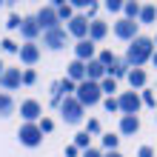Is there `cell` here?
Instances as JSON below:
<instances>
[{
    "label": "cell",
    "instance_id": "6da1fadb",
    "mask_svg": "<svg viewBox=\"0 0 157 157\" xmlns=\"http://www.w3.org/2000/svg\"><path fill=\"white\" fill-rule=\"evenodd\" d=\"M154 57V40L151 37H137V40H132V46H128V52H126V63L132 69H140L146 60H151Z\"/></svg>",
    "mask_w": 157,
    "mask_h": 157
},
{
    "label": "cell",
    "instance_id": "7a4b0ae2",
    "mask_svg": "<svg viewBox=\"0 0 157 157\" xmlns=\"http://www.w3.org/2000/svg\"><path fill=\"white\" fill-rule=\"evenodd\" d=\"M100 83H94V80H83V83H77V91H75V97L80 100L83 106H94V103H100Z\"/></svg>",
    "mask_w": 157,
    "mask_h": 157
},
{
    "label": "cell",
    "instance_id": "3957f363",
    "mask_svg": "<svg viewBox=\"0 0 157 157\" xmlns=\"http://www.w3.org/2000/svg\"><path fill=\"white\" fill-rule=\"evenodd\" d=\"M83 106L77 97H66L63 100V106H60V114H63V120H66V123H71V126H77L80 120H83Z\"/></svg>",
    "mask_w": 157,
    "mask_h": 157
},
{
    "label": "cell",
    "instance_id": "277c9868",
    "mask_svg": "<svg viewBox=\"0 0 157 157\" xmlns=\"http://www.w3.org/2000/svg\"><path fill=\"white\" fill-rule=\"evenodd\" d=\"M17 137H20V143H23V146L34 149V146H40L43 132H40V126H34V123H23L20 128H17Z\"/></svg>",
    "mask_w": 157,
    "mask_h": 157
},
{
    "label": "cell",
    "instance_id": "5b68a950",
    "mask_svg": "<svg viewBox=\"0 0 157 157\" xmlns=\"http://www.w3.org/2000/svg\"><path fill=\"white\" fill-rule=\"evenodd\" d=\"M34 17H37V23H40V29H43V32L60 29V14H57V9H54V6H43Z\"/></svg>",
    "mask_w": 157,
    "mask_h": 157
},
{
    "label": "cell",
    "instance_id": "8992f818",
    "mask_svg": "<svg viewBox=\"0 0 157 157\" xmlns=\"http://www.w3.org/2000/svg\"><path fill=\"white\" fill-rule=\"evenodd\" d=\"M117 103H120V112H123V114H137L143 97L137 94V91H123V94L117 97Z\"/></svg>",
    "mask_w": 157,
    "mask_h": 157
},
{
    "label": "cell",
    "instance_id": "52a82bcc",
    "mask_svg": "<svg viewBox=\"0 0 157 157\" xmlns=\"http://www.w3.org/2000/svg\"><path fill=\"white\" fill-rule=\"evenodd\" d=\"M114 34L120 40H137V37H140V34H137V23L126 20V17H120V20L114 23Z\"/></svg>",
    "mask_w": 157,
    "mask_h": 157
},
{
    "label": "cell",
    "instance_id": "ba28073f",
    "mask_svg": "<svg viewBox=\"0 0 157 157\" xmlns=\"http://www.w3.org/2000/svg\"><path fill=\"white\" fill-rule=\"evenodd\" d=\"M43 46L46 49H63V46H66V29H52V32H43Z\"/></svg>",
    "mask_w": 157,
    "mask_h": 157
},
{
    "label": "cell",
    "instance_id": "9c48e42d",
    "mask_svg": "<svg viewBox=\"0 0 157 157\" xmlns=\"http://www.w3.org/2000/svg\"><path fill=\"white\" fill-rule=\"evenodd\" d=\"M89 17H83V14H75L69 20V34H75L77 40H86V34H89Z\"/></svg>",
    "mask_w": 157,
    "mask_h": 157
},
{
    "label": "cell",
    "instance_id": "30bf717a",
    "mask_svg": "<svg viewBox=\"0 0 157 157\" xmlns=\"http://www.w3.org/2000/svg\"><path fill=\"white\" fill-rule=\"evenodd\" d=\"M43 29L37 23V17H23V26H20V34L26 37V43H34V37H37Z\"/></svg>",
    "mask_w": 157,
    "mask_h": 157
},
{
    "label": "cell",
    "instance_id": "8fae6325",
    "mask_svg": "<svg viewBox=\"0 0 157 157\" xmlns=\"http://www.w3.org/2000/svg\"><path fill=\"white\" fill-rule=\"evenodd\" d=\"M20 114H23L26 123H34V120L43 114V109H40L37 100H23V103H20Z\"/></svg>",
    "mask_w": 157,
    "mask_h": 157
},
{
    "label": "cell",
    "instance_id": "7c38bea8",
    "mask_svg": "<svg viewBox=\"0 0 157 157\" xmlns=\"http://www.w3.org/2000/svg\"><path fill=\"white\" fill-rule=\"evenodd\" d=\"M75 60L91 63V60H94V43H91V40H77V46H75Z\"/></svg>",
    "mask_w": 157,
    "mask_h": 157
},
{
    "label": "cell",
    "instance_id": "4fadbf2b",
    "mask_svg": "<svg viewBox=\"0 0 157 157\" xmlns=\"http://www.w3.org/2000/svg\"><path fill=\"white\" fill-rule=\"evenodd\" d=\"M20 83H23L20 69H3V75H0V86L3 89H17Z\"/></svg>",
    "mask_w": 157,
    "mask_h": 157
},
{
    "label": "cell",
    "instance_id": "5bb4252c",
    "mask_svg": "<svg viewBox=\"0 0 157 157\" xmlns=\"http://www.w3.org/2000/svg\"><path fill=\"white\" fill-rule=\"evenodd\" d=\"M20 60L26 63V66L37 63V60H40V46H34V43H23V46H20Z\"/></svg>",
    "mask_w": 157,
    "mask_h": 157
},
{
    "label": "cell",
    "instance_id": "9a60e30c",
    "mask_svg": "<svg viewBox=\"0 0 157 157\" xmlns=\"http://www.w3.org/2000/svg\"><path fill=\"white\" fill-rule=\"evenodd\" d=\"M109 75V69L103 66V63H100V60H91V63H86V80H103Z\"/></svg>",
    "mask_w": 157,
    "mask_h": 157
},
{
    "label": "cell",
    "instance_id": "2e32d148",
    "mask_svg": "<svg viewBox=\"0 0 157 157\" xmlns=\"http://www.w3.org/2000/svg\"><path fill=\"white\" fill-rule=\"evenodd\" d=\"M137 128H140L137 114H123V117H120V132H123V134H137Z\"/></svg>",
    "mask_w": 157,
    "mask_h": 157
},
{
    "label": "cell",
    "instance_id": "e0dca14e",
    "mask_svg": "<svg viewBox=\"0 0 157 157\" xmlns=\"http://www.w3.org/2000/svg\"><path fill=\"white\" fill-rule=\"evenodd\" d=\"M66 69H69V80H77V83L86 80V63L83 60H71Z\"/></svg>",
    "mask_w": 157,
    "mask_h": 157
},
{
    "label": "cell",
    "instance_id": "ac0fdd59",
    "mask_svg": "<svg viewBox=\"0 0 157 157\" xmlns=\"http://www.w3.org/2000/svg\"><path fill=\"white\" fill-rule=\"evenodd\" d=\"M109 34V26L103 23V20H91V26H89V40L94 43V40H103Z\"/></svg>",
    "mask_w": 157,
    "mask_h": 157
},
{
    "label": "cell",
    "instance_id": "d6986e66",
    "mask_svg": "<svg viewBox=\"0 0 157 157\" xmlns=\"http://www.w3.org/2000/svg\"><path fill=\"white\" fill-rule=\"evenodd\" d=\"M128 83H132V91L134 89H143L146 86V71L143 69H132V71H128Z\"/></svg>",
    "mask_w": 157,
    "mask_h": 157
},
{
    "label": "cell",
    "instance_id": "ffe728a7",
    "mask_svg": "<svg viewBox=\"0 0 157 157\" xmlns=\"http://www.w3.org/2000/svg\"><path fill=\"white\" fill-rule=\"evenodd\" d=\"M14 112V100L6 94V91H0V117H9Z\"/></svg>",
    "mask_w": 157,
    "mask_h": 157
},
{
    "label": "cell",
    "instance_id": "44dd1931",
    "mask_svg": "<svg viewBox=\"0 0 157 157\" xmlns=\"http://www.w3.org/2000/svg\"><path fill=\"white\" fill-rule=\"evenodd\" d=\"M128 69H132V66H128L126 60H117L114 66L109 69V77H128Z\"/></svg>",
    "mask_w": 157,
    "mask_h": 157
},
{
    "label": "cell",
    "instance_id": "7402d4cb",
    "mask_svg": "<svg viewBox=\"0 0 157 157\" xmlns=\"http://www.w3.org/2000/svg\"><path fill=\"white\" fill-rule=\"evenodd\" d=\"M123 12H126V20H137V17H140V12H143V6L134 3V0H128V3L123 6Z\"/></svg>",
    "mask_w": 157,
    "mask_h": 157
},
{
    "label": "cell",
    "instance_id": "603a6c76",
    "mask_svg": "<svg viewBox=\"0 0 157 157\" xmlns=\"http://www.w3.org/2000/svg\"><path fill=\"white\" fill-rule=\"evenodd\" d=\"M57 14H60V20H71V17H75V6H71V3H60L57 6Z\"/></svg>",
    "mask_w": 157,
    "mask_h": 157
},
{
    "label": "cell",
    "instance_id": "cb8c5ba5",
    "mask_svg": "<svg viewBox=\"0 0 157 157\" xmlns=\"http://www.w3.org/2000/svg\"><path fill=\"white\" fill-rule=\"evenodd\" d=\"M154 17H157V6H143V12H140V23H154Z\"/></svg>",
    "mask_w": 157,
    "mask_h": 157
},
{
    "label": "cell",
    "instance_id": "d4e9b609",
    "mask_svg": "<svg viewBox=\"0 0 157 157\" xmlns=\"http://www.w3.org/2000/svg\"><path fill=\"white\" fill-rule=\"evenodd\" d=\"M100 91H106V94L112 97V91H117V83H114V77H103V80H100Z\"/></svg>",
    "mask_w": 157,
    "mask_h": 157
},
{
    "label": "cell",
    "instance_id": "484cf974",
    "mask_svg": "<svg viewBox=\"0 0 157 157\" xmlns=\"http://www.w3.org/2000/svg\"><path fill=\"white\" fill-rule=\"evenodd\" d=\"M75 146H77V149H83V151H86V149H91V146H89V132L75 134Z\"/></svg>",
    "mask_w": 157,
    "mask_h": 157
},
{
    "label": "cell",
    "instance_id": "4316f807",
    "mask_svg": "<svg viewBox=\"0 0 157 157\" xmlns=\"http://www.w3.org/2000/svg\"><path fill=\"white\" fill-rule=\"evenodd\" d=\"M97 60H100V63H103V66H106V69H112V66H114V63H117V57H114V54H112V52H100V57H97Z\"/></svg>",
    "mask_w": 157,
    "mask_h": 157
},
{
    "label": "cell",
    "instance_id": "83f0119b",
    "mask_svg": "<svg viewBox=\"0 0 157 157\" xmlns=\"http://www.w3.org/2000/svg\"><path fill=\"white\" fill-rule=\"evenodd\" d=\"M114 146H117V137L114 134H103V149L106 151H114Z\"/></svg>",
    "mask_w": 157,
    "mask_h": 157
},
{
    "label": "cell",
    "instance_id": "f1b7e54d",
    "mask_svg": "<svg viewBox=\"0 0 157 157\" xmlns=\"http://www.w3.org/2000/svg\"><path fill=\"white\" fill-rule=\"evenodd\" d=\"M6 26H9V29H20V26H23V17H17V14H9V20H6Z\"/></svg>",
    "mask_w": 157,
    "mask_h": 157
},
{
    "label": "cell",
    "instance_id": "f546056e",
    "mask_svg": "<svg viewBox=\"0 0 157 157\" xmlns=\"http://www.w3.org/2000/svg\"><path fill=\"white\" fill-rule=\"evenodd\" d=\"M0 43H3V52H14V54H20V46H17L14 40H9V37H6V40H0Z\"/></svg>",
    "mask_w": 157,
    "mask_h": 157
},
{
    "label": "cell",
    "instance_id": "4dcf8cb0",
    "mask_svg": "<svg viewBox=\"0 0 157 157\" xmlns=\"http://www.w3.org/2000/svg\"><path fill=\"white\" fill-rule=\"evenodd\" d=\"M34 80H37V71H34V69H26L23 71V83H26V86H32Z\"/></svg>",
    "mask_w": 157,
    "mask_h": 157
},
{
    "label": "cell",
    "instance_id": "1f68e13d",
    "mask_svg": "<svg viewBox=\"0 0 157 157\" xmlns=\"http://www.w3.org/2000/svg\"><path fill=\"white\" fill-rule=\"evenodd\" d=\"M123 6H126L123 0H106V9H109V12H120Z\"/></svg>",
    "mask_w": 157,
    "mask_h": 157
},
{
    "label": "cell",
    "instance_id": "d6a6232c",
    "mask_svg": "<svg viewBox=\"0 0 157 157\" xmlns=\"http://www.w3.org/2000/svg\"><path fill=\"white\" fill-rule=\"evenodd\" d=\"M60 89H63V91H77V83L66 77V80H60Z\"/></svg>",
    "mask_w": 157,
    "mask_h": 157
},
{
    "label": "cell",
    "instance_id": "836d02e7",
    "mask_svg": "<svg viewBox=\"0 0 157 157\" xmlns=\"http://www.w3.org/2000/svg\"><path fill=\"white\" fill-rule=\"evenodd\" d=\"M117 109H120L117 100H114V97H106V112H117Z\"/></svg>",
    "mask_w": 157,
    "mask_h": 157
},
{
    "label": "cell",
    "instance_id": "e575fe53",
    "mask_svg": "<svg viewBox=\"0 0 157 157\" xmlns=\"http://www.w3.org/2000/svg\"><path fill=\"white\" fill-rule=\"evenodd\" d=\"M52 128H54V123H52L49 117H43L40 120V132H52Z\"/></svg>",
    "mask_w": 157,
    "mask_h": 157
},
{
    "label": "cell",
    "instance_id": "d590c367",
    "mask_svg": "<svg viewBox=\"0 0 157 157\" xmlns=\"http://www.w3.org/2000/svg\"><path fill=\"white\" fill-rule=\"evenodd\" d=\"M86 132H89V134H97V132H100V123H97V120H89Z\"/></svg>",
    "mask_w": 157,
    "mask_h": 157
},
{
    "label": "cell",
    "instance_id": "8d00e7d4",
    "mask_svg": "<svg viewBox=\"0 0 157 157\" xmlns=\"http://www.w3.org/2000/svg\"><path fill=\"white\" fill-rule=\"evenodd\" d=\"M137 157H154L151 146H140V151H137Z\"/></svg>",
    "mask_w": 157,
    "mask_h": 157
},
{
    "label": "cell",
    "instance_id": "74e56055",
    "mask_svg": "<svg viewBox=\"0 0 157 157\" xmlns=\"http://www.w3.org/2000/svg\"><path fill=\"white\" fill-rule=\"evenodd\" d=\"M83 157H106V154L100 151V149H86V151H83Z\"/></svg>",
    "mask_w": 157,
    "mask_h": 157
},
{
    "label": "cell",
    "instance_id": "f35d334b",
    "mask_svg": "<svg viewBox=\"0 0 157 157\" xmlns=\"http://www.w3.org/2000/svg\"><path fill=\"white\" fill-rule=\"evenodd\" d=\"M143 103L146 106H154V94H151V91H143Z\"/></svg>",
    "mask_w": 157,
    "mask_h": 157
},
{
    "label": "cell",
    "instance_id": "ab89813d",
    "mask_svg": "<svg viewBox=\"0 0 157 157\" xmlns=\"http://www.w3.org/2000/svg\"><path fill=\"white\" fill-rule=\"evenodd\" d=\"M66 157H77V146H66Z\"/></svg>",
    "mask_w": 157,
    "mask_h": 157
},
{
    "label": "cell",
    "instance_id": "60d3db41",
    "mask_svg": "<svg viewBox=\"0 0 157 157\" xmlns=\"http://www.w3.org/2000/svg\"><path fill=\"white\" fill-rule=\"evenodd\" d=\"M106 157H123L120 151H106Z\"/></svg>",
    "mask_w": 157,
    "mask_h": 157
},
{
    "label": "cell",
    "instance_id": "b9f144b4",
    "mask_svg": "<svg viewBox=\"0 0 157 157\" xmlns=\"http://www.w3.org/2000/svg\"><path fill=\"white\" fill-rule=\"evenodd\" d=\"M151 63H154V66H157V52H154V57H151Z\"/></svg>",
    "mask_w": 157,
    "mask_h": 157
},
{
    "label": "cell",
    "instance_id": "7bdbcfd3",
    "mask_svg": "<svg viewBox=\"0 0 157 157\" xmlns=\"http://www.w3.org/2000/svg\"><path fill=\"white\" fill-rule=\"evenodd\" d=\"M0 75H3V63H0Z\"/></svg>",
    "mask_w": 157,
    "mask_h": 157
},
{
    "label": "cell",
    "instance_id": "ee69618b",
    "mask_svg": "<svg viewBox=\"0 0 157 157\" xmlns=\"http://www.w3.org/2000/svg\"><path fill=\"white\" fill-rule=\"evenodd\" d=\"M0 6H3V0H0Z\"/></svg>",
    "mask_w": 157,
    "mask_h": 157
},
{
    "label": "cell",
    "instance_id": "f6af8a7d",
    "mask_svg": "<svg viewBox=\"0 0 157 157\" xmlns=\"http://www.w3.org/2000/svg\"><path fill=\"white\" fill-rule=\"evenodd\" d=\"M0 49H3V43H0Z\"/></svg>",
    "mask_w": 157,
    "mask_h": 157
},
{
    "label": "cell",
    "instance_id": "bcb514c9",
    "mask_svg": "<svg viewBox=\"0 0 157 157\" xmlns=\"http://www.w3.org/2000/svg\"><path fill=\"white\" fill-rule=\"evenodd\" d=\"M154 43H157V37H154Z\"/></svg>",
    "mask_w": 157,
    "mask_h": 157
}]
</instances>
